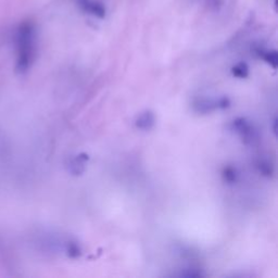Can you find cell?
<instances>
[{
	"label": "cell",
	"instance_id": "6da1fadb",
	"mask_svg": "<svg viewBox=\"0 0 278 278\" xmlns=\"http://www.w3.org/2000/svg\"><path fill=\"white\" fill-rule=\"evenodd\" d=\"M37 31L32 21H24L16 31V70L21 73L29 71L35 60Z\"/></svg>",
	"mask_w": 278,
	"mask_h": 278
},
{
	"label": "cell",
	"instance_id": "7a4b0ae2",
	"mask_svg": "<svg viewBox=\"0 0 278 278\" xmlns=\"http://www.w3.org/2000/svg\"><path fill=\"white\" fill-rule=\"evenodd\" d=\"M76 4L83 12L97 18H104L107 15V8L100 0H76Z\"/></svg>",
	"mask_w": 278,
	"mask_h": 278
},
{
	"label": "cell",
	"instance_id": "3957f363",
	"mask_svg": "<svg viewBox=\"0 0 278 278\" xmlns=\"http://www.w3.org/2000/svg\"><path fill=\"white\" fill-rule=\"evenodd\" d=\"M233 126L235 131L242 136V138L245 141V143H252L255 138V132L253 127L251 126L246 118H236L233 122Z\"/></svg>",
	"mask_w": 278,
	"mask_h": 278
},
{
	"label": "cell",
	"instance_id": "277c9868",
	"mask_svg": "<svg viewBox=\"0 0 278 278\" xmlns=\"http://www.w3.org/2000/svg\"><path fill=\"white\" fill-rule=\"evenodd\" d=\"M89 156L86 153H81L74 156L68 163V170L72 175H82L86 170V162L88 161Z\"/></svg>",
	"mask_w": 278,
	"mask_h": 278
},
{
	"label": "cell",
	"instance_id": "5b68a950",
	"mask_svg": "<svg viewBox=\"0 0 278 278\" xmlns=\"http://www.w3.org/2000/svg\"><path fill=\"white\" fill-rule=\"evenodd\" d=\"M220 109L219 107V99H208V98H200L194 100L193 103V110L198 113H209Z\"/></svg>",
	"mask_w": 278,
	"mask_h": 278
},
{
	"label": "cell",
	"instance_id": "8992f818",
	"mask_svg": "<svg viewBox=\"0 0 278 278\" xmlns=\"http://www.w3.org/2000/svg\"><path fill=\"white\" fill-rule=\"evenodd\" d=\"M155 124V116L151 111H145L142 114H139L135 121V125L138 129L142 131H150Z\"/></svg>",
	"mask_w": 278,
	"mask_h": 278
},
{
	"label": "cell",
	"instance_id": "52a82bcc",
	"mask_svg": "<svg viewBox=\"0 0 278 278\" xmlns=\"http://www.w3.org/2000/svg\"><path fill=\"white\" fill-rule=\"evenodd\" d=\"M257 54L260 55V58H262L267 64L273 69L277 68V62H278V57H277V52L275 50H264V49H259Z\"/></svg>",
	"mask_w": 278,
	"mask_h": 278
},
{
	"label": "cell",
	"instance_id": "ba28073f",
	"mask_svg": "<svg viewBox=\"0 0 278 278\" xmlns=\"http://www.w3.org/2000/svg\"><path fill=\"white\" fill-rule=\"evenodd\" d=\"M231 73L235 77L246 78L249 75V67L246 62H239L231 68Z\"/></svg>",
	"mask_w": 278,
	"mask_h": 278
},
{
	"label": "cell",
	"instance_id": "9c48e42d",
	"mask_svg": "<svg viewBox=\"0 0 278 278\" xmlns=\"http://www.w3.org/2000/svg\"><path fill=\"white\" fill-rule=\"evenodd\" d=\"M223 176L224 180L230 184H233L236 182L237 180V172L234 168H231V166H228V168H225L223 171Z\"/></svg>",
	"mask_w": 278,
	"mask_h": 278
},
{
	"label": "cell",
	"instance_id": "30bf717a",
	"mask_svg": "<svg viewBox=\"0 0 278 278\" xmlns=\"http://www.w3.org/2000/svg\"><path fill=\"white\" fill-rule=\"evenodd\" d=\"M67 251H68V255L71 257H78L82 254L81 247L76 243H69Z\"/></svg>",
	"mask_w": 278,
	"mask_h": 278
},
{
	"label": "cell",
	"instance_id": "8fae6325",
	"mask_svg": "<svg viewBox=\"0 0 278 278\" xmlns=\"http://www.w3.org/2000/svg\"><path fill=\"white\" fill-rule=\"evenodd\" d=\"M259 169L264 174V175H271L272 174V169L271 165L266 163V162H260L259 163Z\"/></svg>",
	"mask_w": 278,
	"mask_h": 278
}]
</instances>
